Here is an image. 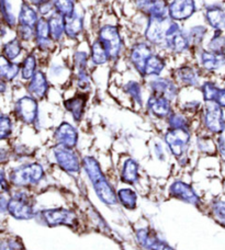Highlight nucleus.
Masks as SVG:
<instances>
[{
  "instance_id": "nucleus-1",
  "label": "nucleus",
  "mask_w": 225,
  "mask_h": 250,
  "mask_svg": "<svg viewBox=\"0 0 225 250\" xmlns=\"http://www.w3.org/2000/svg\"><path fill=\"white\" fill-rule=\"evenodd\" d=\"M93 38L100 42L110 57L111 65L118 64L124 60L128 48V40L123 28L116 22H103L97 25Z\"/></svg>"
},
{
  "instance_id": "nucleus-2",
  "label": "nucleus",
  "mask_w": 225,
  "mask_h": 250,
  "mask_svg": "<svg viewBox=\"0 0 225 250\" xmlns=\"http://www.w3.org/2000/svg\"><path fill=\"white\" fill-rule=\"evenodd\" d=\"M82 170L86 173L97 198L107 207H115L118 204L116 191L108 180L99 160L92 155L83 156Z\"/></svg>"
},
{
  "instance_id": "nucleus-3",
  "label": "nucleus",
  "mask_w": 225,
  "mask_h": 250,
  "mask_svg": "<svg viewBox=\"0 0 225 250\" xmlns=\"http://www.w3.org/2000/svg\"><path fill=\"white\" fill-rule=\"evenodd\" d=\"M159 51L165 53L173 62L191 59L192 48L184 30V24L169 19L165 41Z\"/></svg>"
},
{
  "instance_id": "nucleus-4",
  "label": "nucleus",
  "mask_w": 225,
  "mask_h": 250,
  "mask_svg": "<svg viewBox=\"0 0 225 250\" xmlns=\"http://www.w3.org/2000/svg\"><path fill=\"white\" fill-rule=\"evenodd\" d=\"M46 177V171L42 163L38 160L21 163L9 169L7 178L11 188L31 190L38 187Z\"/></svg>"
},
{
  "instance_id": "nucleus-5",
  "label": "nucleus",
  "mask_w": 225,
  "mask_h": 250,
  "mask_svg": "<svg viewBox=\"0 0 225 250\" xmlns=\"http://www.w3.org/2000/svg\"><path fill=\"white\" fill-rule=\"evenodd\" d=\"M196 121L197 131H202L214 137L225 134V110L217 102H203Z\"/></svg>"
},
{
  "instance_id": "nucleus-6",
  "label": "nucleus",
  "mask_w": 225,
  "mask_h": 250,
  "mask_svg": "<svg viewBox=\"0 0 225 250\" xmlns=\"http://www.w3.org/2000/svg\"><path fill=\"white\" fill-rule=\"evenodd\" d=\"M195 131L181 128H165L161 134V141L170 156L179 160L187 157L190 153Z\"/></svg>"
},
{
  "instance_id": "nucleus-7",
  "label": "nucleus",
  "mask_w": 225,
  "mask_h": 250,
  "mask_svg": "<svg viewBox=\"0 0 225 250\" xmlns=\"http://www.w3.org/2000/svg\"><path fill=\"white\" fill-rule=\"evenodd\" d=\"M11 117L16 122L24 126L38 128L41 122L40 102L29 95H22L13 102Z\"/></svg>"
},
{
  "instance_id": "nucleus-8",
  "label": "nucleus",
  "mask_w": 225,
  "mask_h": 250,
  "mask_svg": "<svg viewBox=\"0 0 225 250\" xmlns=\"http://www.w3.org/2000/svg\"><path fill=\"white\" fill-rule=\"evenodd\" d=\"M168 75L172 77L180 89H198L204 79L199 67L191 59L174 62Z\"/></svg>"
},
{
  "instance_id": "nucleus-9",
  "label": "nucleus",
  "mask_w": 225,
  "mask_h": 250,
  "mask_svg": "<svg viewBox=\"0 0 225 250\" xmlns=\"http://www.w3.org/2000/svg\"><path fill=\"white\" fill-rule=\"evenodd\" d=\"M156 51L151 44L141 37H135L129 42L127 52L124 55V62L128 68L137 76L139 79L143 80V71L144 66L148 57Z\"/></svg>"
},
{
  "instance_id": "nucleus-10",
  "label": "nucleus",
  "mask_w": 225,
  "mask_h": 250,
  "mask_svg": "<svg viewBox=\"0 0 225 250\" xmlns=\"http://www.w3.org/2000/svg\"><path fill=\"white\" fill-rule=\"evenodd\" d=\"M191 60L199 67L204 77L225 79V55L201 47L192 53Z\"/></svg>"
},
{
  "instance_id": "nucleus-11",
  "label": "nucleus",
  "mask_w": 225,
  "mask_h": 250,
  "mask_svg": "<svg viewBox=\"0 0 225 250\" xmlns=\"http://www.w3.org/2000/svg\"><path fill=\"white\" fill-rule=\"evenodd\" d=\"M7 214L17 221H30L35 218V203L33 196L28 190L17 189L15 192L11 191L7 204Z\"/></svg>"
},
{
  "instance_id": "nucleus-12",
  "label": "nucleus",
  "mask_w": 225,
  "mask_h": 250,
  "mask_svg": "<svg viewBox=\"0 0 225 250\" xmlns=\"http://www.w3.org/2000/svg\"><path fill=\"white\" fill-rule=\"evenodd\" d=\"M35 220L39 224L46 227L65 226L71 229H77L79 227V220L77 213L71 208H45L37 212Z\"/></svg>"
},
{
  "instance_id": "nucleus-13",
  "label": "nucleus",
  "mask_w": 225,
  "mask_h": 250,
  "mask_svg": "<svg viewBox=\"0 0 225 250\" xmlns=\"http://www.w3.org/2000/svg\"><path fill=\"white\" fill-rule=\"evenodd\" d=\"M54 164L62 171L70 176L78 175L82 171V156L77 148H67V147L53 144L49 148Z\"/></svg>"
},
{
  "instance_id": "nucleus-14",
  "label": "nucleus",
  "mask_w": 225,
  "mask_h": 250,
  "mask_svg": "<svg viewBox=\"0 0 225 250\" xmlns=\"http://www.w3.org/2000/svg\"><path fill=\"white\" fill-rule=\"evenodd\" d=\"M43 68L53 86L54 84H57V86H65L67 83L70 84L71 68L69 56H63L61 50L49 57L44 64Z\"/></svg>"
},
{
  "instance_id": "nucleus-15",
  "label": "nucleus",
  "mask_w": 225,
  "mask_h": 250,
  "mask_svg": "<svg viewBox=\"0 0 225 250\" xmlns=\"http://www.w3.org/2000/svg\"><path fill=\"white\" fill-rule=\"evenodd\" d=\"M31 47L38 53L40 59L42 60L43 66L49 57L60 51V47L53 42V40L49 37L46 18L40 17L38 23L34 28V37Z\"/></svg>"
},
{
  "instance_id": "nucleus-16",
  "label": "nucleus",
  "mask_w": 225,
  "mask_h": 250,
  "mask_svg": "<svg viewBox=\"0 0 225 250\" xmlns=\"http://www.w3.org/2000/svg\"><path fill=\"white\" fill-rule=\"evenodd\" d=\"M147 93L164 97L176 104L181 89L168 74L143 80Z\"/></svg>"
},
{
  "instance_id": "nucleus-17",
  "label": "nucleus",
  "mask_w": 225,
  "mask_h": 250,
  "mask_svg": "<svg viewBox=\"0 0 225 250\" xmlns=\"http://www.w3.org/2000/svg\"><path fill=\"white\" fill-rule=\"evenodd\" d=\"M168 22V17L159 18V19L158 18H148L141 33V38L157 51H159L165 41Z\"/></svg>"
},
{
  "instance_id": "nucleus-18",
  "label": "nucleus",
  "mask_w": 225,
  "mask_h": 250,
  "mask_svg": "<svg viewBox=\"0 0 225 250\" xmlns=\"http://www.w3.org/2000/svg\"><path fill=\"white\" fill-rule=\"evenodd\" d=\"M200 11L197 0H168L167 17L172 21L186 24Z\"/></svg>"
},
{
  "instance_id": "nucleus-19",
  "label": "nucleus",
  "mask_w": 225,
  "mask_h": 250,
  "mask_svg": "<svg viewBox=\"0 0 225 250\" xmlns=\"http://www.w3.org/2000/svg\"><path fill=\"white\" fill-rule=\"evenodd\" d=\"M169 196L173 199L181 201L183 203L190 204L199 209L205 208V204L201 196L197 193V191L193 189L191 185L182 180H176L170 185L168 189Z\"/></svg>"
},
{
  "instance_id": "nucleus-20",
  "label": "nucleus",
  "mask_w": 225,
  "mask_h": 250,
  "mask_svg": "<svg viewBox=\"0 0 225 250\" xmlns=\"http://www.w3.org/2000/svg\"><path fill=\"white\" fill-rule=\"evenodd\" d=\"M52 87L53 84L49 82L43 67L32 76V78L23 83V88L26 95L34 98L39 102L45 101L47 99Z\"/></svg>"
},
{
  "instance_id": "nucleus-21",
  "label": "nucleus",
  "mask_w": 225,
  "mask_h": 250,
  "mask_svg": "<svg viewBox=\"0 0 225 250\" xmlns=\"http://www.w3.org/2000/svg\"><path fill=\"white\" fill-rule=\"evenodd\" d=\"M201 20L210 31H225V1L205 3L201 8Z\"/></svg>"
},
{
  "instance_id": "nucleus-22",
  "label": "nucleus",
  "mask_w": 225,
  "mask_h": 250,
  "mask_svg": "<svg viewBox=\"0 0 225 250\" xmlns=\"http://www.w3.org/2000/svg\"><path fill=\"white\" fill-rule=\"evenodd\" d=\"M65 19V39L66 43H74L75 45L87 40V22L85 13L78 9L73 16Z\"/></svg>"
},
{
  "instance_id": "nucleus-23",
  "label": "nucleus",
  "mask_w": 225,
  "mask_h": 250,
  "mask_svg": "<svg viewBox=\"0 0 225 250\" xmlns=\"http://www.w3.org/2000/svg\"><path fill=\"white\" fill-rule=\"evenodd\" d=\"M143 109L152 119L165 122V120L176 108H175V104L166 98L148 93L145 102H144Z\"/></svg>"
},
{
  "instance_id": "nucleus-24",
  "label": "nucleus",
  "mask_w": 225,
  "mask_h": 250,
  "mask_svg": "<svg viewBox=\"0 0 225 250\" xmlns=\"http://www.w3.org/2000/svg\"><path fill=\"white\" fill-rule=\"evenodd\" d=\"M89 96L90 93L76 91L73 96L63 100V108L70 115L73 123L76 125L82 123L86 117Z\"/></svg>"
},
{
  "instance_id": "nucleus-25",
  "label": "nucleus",
  "mask_w": 225,
  "mask_h": 250,
  "mask_svg": "<svg viewBox=\"0 0 225 250\" xmlns=\"http://www.w3.org/2000/svg\"><path fill=\"white\" fill-rule=\"evenodd\" d=\"M52 140L56 145L64 146L67 148H77L79 143L77 125L69 121H62L54 128Z\"/></svg>"
},
{
  "instance_id": "nucleus-26",
  "label": "nucleus",
  "mask_w": 225,
  "mask_h": 250,
  "mask_svg": "<svg viewBox=\"0 0 225 250\" xmlns=\"http://www.w3.org/2000/svg\"><path fill=\"white\" fill-rule=\"evenodd\" d=\"M173 62H174L165 53L156 50L148 57L145 62L143 71V80L168 74L169 69L173 66Z\"/></svg>"
},
{
  "instance_id": "nucleus-27",
  "label": "nucleus",
  "mask_w": 225,
  "mask_h": 250,
  "mask_svg": "<svg viewBox=\"0 0 225 250\" xmlns=\"http://www.w3.org/2000/svg\"><path fill=\"white\" fill-rule=\"evenodd\" d=\"M184 30H186L187 37L190 43L192 53L199 50L201 47H204V44L210 35V29L204 24L202 20H191L188 23L184 24ZM192 56V55H191Z\"/></svg>"
},
{
  "instance_id": "nucleus-28",
  "label": "nucleus",
  "mask_w": 225,
  "mask_h": 250,
  "mask_svg": "<svg viewBox=\"0 0 225 250\" xmlns=\"http://www.w3.org/2000/svg\"><path fill=\"white\" fill-rule=\"evenodd\" d=\"M135 238L139 246L146 250H175L150 227L137 229L135 231Z\"/></svg>"
},
{
  "instance_id": "nucleus-29",
  "label": "nucleus",
  "mask_w": 225,
  "mask_h": 250,
  "mask_svg": "<svg viewBox=\"0 0 225 250\" xmlns=\"http://www.w3.org/2000/svg\"><path fill=\"white\" fill-rule=\"evenodd\" d=\"M137 13L148 18H166L168 11V0H134Z\"/></svg>"
},
{
  "instance_id": "nucleus-30",
  "label": "nucleus",
  "mask_w": 225,
  "mask_h": 250,
  "mask_svg": "<svg viewBox=\"0 0 225 250\" xmlns=\"http://www.w3.org/2000/svg\"><path fill=\"white\" fill-rule=\"evenodd\" d=\"M42 67V60L40 59L38 53L32 47H30L20 61L19 82H21L22 83H26Z\"/></svg>"
},
{
  "instance_id": "nucleus-31",
  "label": "nucleus",
  "mask_w": 225,
  "mask_h": 250,
  "mask_svg": "<svg viewBox=\"0 0 225 250\" xmlns=\"http://www.w3.org/2000/svg\"><path fill=\"white\" fill-rule=\"evenodd\" d=\"M121 89L134 105H136L138 109H143L144 102H145V98H144L145 86H144L142 79H139L135 75L134 78H130L127 82H124L121 86Z\"/></svg>"
},
{
  "instance_id": "nucleus-32",
  "label": "nucleus",
  "mask_w": 225,
  "mask_h": 250,
  "mask_svg": "<svg viewBox=\"0 0 225 250\" xmlns=\"http://www.w3.org/2000/svg\"><path fill=\"white\" fill-rule=\"evenodd\" d=\"M30 47L22 43L16 35L0 44V54L12 62H20Z\"/></svg>"
},
{
  "instance_id": "nucleus-33",
  "label": "nucleus",
  "mask_w": 225,
  "mask_h": 250,
  "mask_svg": "<svg viewBox=\"0 0 225 250\" xmlns=\"http://www.w3.org/2000/svg\"><path fill=\"white\" fill-rule=\"evenodd\" d=\"M48 25L49 37L53 40V42L60 47V50L64 48L66 45L65 39V19L60 15L52 13L51 16L46 18Z\"/></svg>"
},
{
  "instance_id": "nucleus-34",
  "label": "nucleus",
  "mask_w": 225,
  "mask_h": 250,
  "mask_svg": "<svg viewBox=\"0 0 225 250\" xmlns=\"http://www.w3.org/2000/svg\"><path fill=\"white\" fill-rule=\"evenodd\" d=\"M88 52H89V61L91 68H99V67H105L111 65L110 57L108 55L100 42L93 37L88 40Z\"/></svg>"
},
{
  "instance_id": "nucleus-35",
  "label": "nucleus",
  "mask_w": 225,
  "mask_h": 250,
  "mask_svg": "<svg viewBox=\"0 0 225 250\" xmlns=\"http://www.w3.org/2000/svg\"><path fill=\"white\" fill-rule=\"evenodd\" d=\"M223 79L204 77L198 88V92L203 102H217L220 91L223 86Z\"/></svg>"
},
{
  "instance_id": "nucleus-36",
  "label": "nucleus",
  "mask_w": 225,
  "mask_h": 250,
  "mask_svg": "<svg viewBox=\"0 0 225 250\" xmlns=\"http://www.w3.org/2000/svg\"><path fill=\"white\" fill-rule=\"evenodd\" d=\"M120 181L125 185L134 186L139 181V164L133 157L122 160L120 166Z\"/></svg>"
},
{
  "instance_id": "nucleus-37",
  "label": "nucleus",
  "mask_w": 225,
  "mask_h": 250,
  "mask_svg": "<svg viewBox=\"0 0 225 250\" xmlns=\"http://www.w3.org/2000/svg\"><path fill=\"white\" fill-rule=\"evenodd\" d=\"M192 145L200 155L215 157L217 156V146H215V137L209 135L202 131H196L193 136Z\"/></svg>"
},
{
  "instance_id": "nucleus-38",
  "label": "nucleus",
  "mask_w": 225,
  "mask_h": 250,
  "mask_svg": "<svg viewBox=\"0 0 225 250\" xmlns=\"http://www.w3.org/2000/svg\"><path fill=\"white\" fill-rule=\"evenodd\" d=\"M40 19V15L37 9L31 6L25 0L21 2L19 10L17 13V24L21 26H26V28L34 29Z\"/></svg>"
},
{
  "instance_id": "nucleus-39",
  "label": "nucleus",
  "mask_w": 225,
  "mask_h": 250,
  "mask_svg": "<svg viewBox=\"0 0 225 250\" xmlns=\"http://www.w3.org/2000/svg\"><path fill=\"white\" fill-rule=\"evenodd\" d=\"M20 62H12L0 54V79L8 84L19 82Z\"/></svg>"
},
{
  "instance_id": "nucleus-40",
  "label": "nucleus",
  "mask_w": 225,
  "mask_h": 250,
  "mask_svg": "<svg viewBox=\"0 0 225 250\" xmlns=\"http://www.w3.org/2000/svg\"><path fill=\"white\" fill-rule=\"evenodd\" d=\"M165 128H181L190 129V131H197L195 126L196 120L188 117L179 110L175 109L169 117L165 120Z\"/></svg>"
},
{
  "instance_id": "nucleus-41",
  "label": "nucleus",
  "mask_w": 225,
  "mask_h": 250,
  "mask_svg": "<svg viewBox=\"0 0 225 250\" xmlns=\"http://www.w3.org/2000/svg\"><path fill=\"white\" fill-rule=\"evenodd\" d=\"M70 84H73L76 91L90 93L92 89V70L73 71Z\"/></svg>"
},
{
  "instance_id": "nucleus-42",
  "label": "nucleus",
  "mask_w": 225,
  "mask_h": 250,
  "mask_svg": "<svg viewBox=\"0 0 225 250\" xmlns=\"http://www.w3.org/2000/svg\"><path fill=\"white\" fill-rule=\"evenodd\" d=\"M18 10L19 8L16 7L12 0H0V21L11 30H15Z\"/></svg>"
},
{
  "instance_id": "nucleus-43",
  "label": "nucleus",
  "mask_w": 225,
  "mask_h": 250,
  "mask_svg": "<svg viewBox=\"0 0 225 250\" xmlns=\"http://www.w3.org/2000/svg\"><path fill=\"white\" fill-rule=\"evenodd\" d=\"M116 200L123 208L128 211H134L137 208V193L131 188H121L116 191Z\"/></svg>"
},
{
  "instance_id": "nucleus-44",
  "label": "nucleus",
  "mask_w": 225,
  "mask_h": 250,
  "mask_svg": "<svg viewBox=\"0 0 225 250\" xmlns=\"http://www.w3.org/2000/svg\"><path fill=\"white\" fill-rule=\"evenodd\" d=\"M203 106V101H202L201 97L198 98V99H189V100H178L175 104V108L179 110L180 112L184 113L188 117L192 119H197L198 115H199L200 111Z\"/></svg>"
},
{
  "instance_id": "nucleus-45",
  "label": "nucleus",
  "mask_w": 225,
  "mask_h": 250,
  "mask_svg": "<svg viewBox=\"0 0 225 250\" xmlns=\"http://www.w3.org/2000/svg\"><path fill=\"white\" fill-rule=\"evenodd\" d=\"M10 147L11 160L17 163H25L34 159V149L31 148L28 145L21 144V143H15L9 146Z\"/></svg>"
},
{
  "instance_id": "nucleus-46",
  "label": "nucleus",
  "mask_w": 225,
  "mask_h": 250,
  "mask_svg": "<svg viewBox=\"0 0 225 250\" xmlns=\"http://www.w3.org/2000/svg\"><path fill=\"white\" fill-rule=\"evenodd\" d=\"M204 47L211 52L225 55V31H211Z\"/></svg>"
},
{
  "instance_id": "nucleus-47",
  "label": "nucleus",
  "mask_w": 225,
  "mask_h": 250,
  "mask_svg": "<svg viewBox=\"0 0 225 250\" xmlns=\"http://www.w3.org/2000/svg\"><path fill=\"white\" fill-rule=\"evenodd\" d=\"M206 208L213 221L225 229V200L221 198L213 199Z\"/></svg>"
},
{
  "instance_id": "nucleus-48",
  "label": "nucleus",
  "mask_w": 225,
  "mask_h": 250,
  "mask_svg": "<svg viewBox=\"0 0 225 250\" xmlns=\"http://www.w3.org/2000/svg\"><path fill=\"white\" fill-rule=\"evenodd\" d=\"M16 121L11 114H0V143L9 142L15 134Z\"/></svg>"
},
{
  "instance_id": "nucleus-49",
  "label": "nucleus",
  "mask_w": 225,
  "mask_h": 250,
  "mask_svg": "<svg viewBox=\"0 0 225 250\" xmlns=\"http://www.w3.org/2000/svg\"><path fill=\"white\" fill-rule=\"evenodd\" d=\"M54 13L68 18L77 11V0H53Z\"/></svg>"
},
{
  "instance_id": "nucleus-50",
  "label": "nucleus",
  "mask_w": 225,
  "mask_h": 250,
  "mask_svg": "<svg viewBox=\"0 0 225 250\" xmlns=\"http://www.w3.org/2000/svg\"><path fill=\"white\" fill-rule=\"evenodd\" d=\"M0 250H25L23 244L16 237L7 238L0 242Z\"/></svg>"
},
{
  "instance_id": "nucleus-51",
  "label": "nucleus",
  "mask_w": 225,
  "mask_h": 250,
  "mask_svg": "<svg viewBox=\"0 0 225 250\" xmlns=\"http://www.w3.org/2000/svg\"><path fill=\"white\" fill-rule=\"evenodd\" d=\"M153 149H154V154L156 156V158L158 160H161V162H163V160H166V158H167V155L169 154L167 148H166V146L161 140L154 143Z\"/></svg>"
},
{
  "instance_id": "nucleus-52",
  "label": "nucleus",
  "mask_w": 225,
  "mask_h": 250,
  "mask_svg": "<svg viewBox=\"0 0 225 250\" xmlns=\"http://www.w3.org/2000/svg\"><path fill=\"white\" fill-rule=\"evenodd\" d=\"M10 162H11L10 147L0 146V168H3L4 166H7Z\"/></svg>"
},
{
  "instance_id": "nucleus-53",
  "label": "nucleus",
  "mask_w": 225,
  "mask_h": 250,
  "mask_svg": "<svg viewBox=\"0 0 225 250\" xmlns=\"http://www.w3.org/2000/svg\"><path fill=\"white\" fill-rule=\"evenodd\" d=\"M0 189L3 191L10 192V193L12 191V188L10 184H9L8 178H7V171L4 170L3 168H0Z\"/></svg>"
},
{
  "instance_id": "nucleus-54",
  "label": "nucleus",
  "mask_w": 225,
  "mask_h": 250,
  "mask_svg": "<svg viewBox=\"0 0 225 250\" xmlns=\"http://www.w3.org/2000/svg\"><path fill=\"white\" fill-rule=\"evenodd\" d=\"M10 192L3 191L0 189V214L7 213V204L9 198H10Z\"/></svg>"
},
{
  "instance_id": "nucleus-55",
  "label": "nucleus",
  "mask_w": 225,
  "mask_h": 250,
  "mask_svg": "<svg viewBox=\"0 0 225 250\" xmlns=\"http://www.w3.org/2000/svg\"><path fill=\"white\" fill-rule=\"evenodd\" d=\"M25 1L29 2L35 9H39L43 6H46V4L52 3L53 0H25Z\"/></svg>"
},
{
  "instance_id": "nucleus-56",
  "label": "nucleus",
  "mask_w": 225,
  "mask_h": 250,
  "mask_svg": "<svg viewBox=\"0 0 225 250\" xmlns=\"http://www.w3.org/2000/svg\"><path fill=\"white\" fill-rule=\"evenodd\" d=\"M217 104L221 105L223 109H225V79L223 82V86L221 88V91H220V95H219V98L217 100Z\"/></svg>"
},
{
  "instance_id": "nucleus-57",
  "label": "nucleus",
  "mask_w": 225,
  "mask_h": 250,
  "mask_svg": "<svg viewBox=\"0 0 225 250\" xmlns=\"http://www.w3.org/2000/svg\"><path fill=\"white\" fill-rule=\"evenodd\" d=\"M9 87H10V84H8L7 83H4L3 80L0 79V96L6 95L9 90Z\"/></svg>"
},
{
  "instance_id": "nucleus-58",
  "label": "nucleus",
  "mask_w": 225,
  "mask_h": 250,
  "mask_svg": "<svg viewBox=\"0 0 225 250\" xmlns=\"http://www.w3.org/2000/svg\"><path fill=\"white\" fill-rule=\"evenodd\" d=\"M224 110H225V109H224Z\"/></svg>"
}]
</instances>
